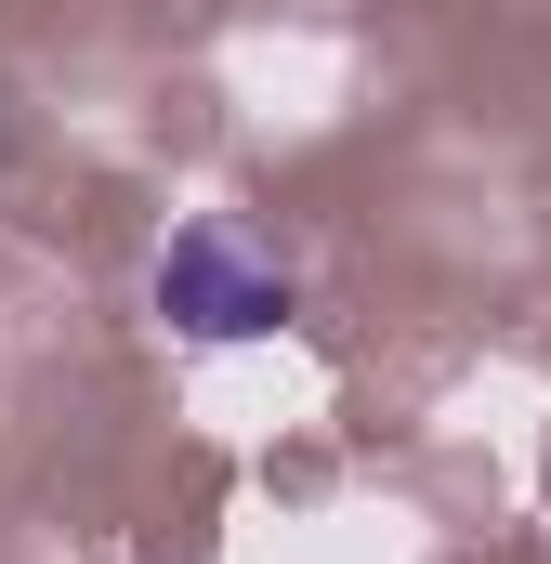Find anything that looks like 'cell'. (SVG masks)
Masks as SVG:
<instances>
[{"instance_id": "cell-1", "label": "cell", "mask_w": 551, "mask_h": 564, "mask_svg": "<svg viewBox=\"0 0 551 564\" xmlns=\"http://www.w3.org/2000/svg\"><path fill=\"white\" fill-rule=\"evenodd\" d=\"M144 302H158L184 341H263V328H289V302H302V289H289V263H276L237 210H197V224H171V237H158Z\"/></svg>"}]
</instances>
